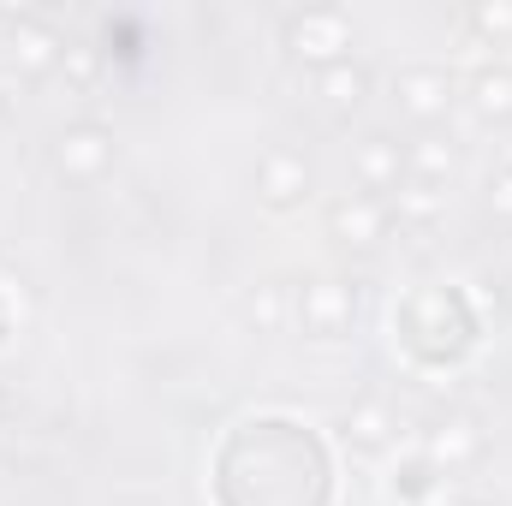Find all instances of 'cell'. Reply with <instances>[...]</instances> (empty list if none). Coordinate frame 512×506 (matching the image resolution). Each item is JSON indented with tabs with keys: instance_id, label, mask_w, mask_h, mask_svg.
I'll return each instance as SVG.
<instances>
[{
	"instance_id": "cell-1",
	"label": "cell",
	"mask_w": 512,
	"mask_h": 506,
	"mask_svg": "<svg viewBox=\"0 0 512 506\" xmlns=\"http://www.w3.org/2000/svg\"><path fill=\"white\" fill-rule=\"evenodd\" d=\"M256 185H262V197H268L274 209H286V203H298V197L310 191V167H304V155L274 149V155L256 167Z\"/></svg>"
},
{
	"instance_id": "cell-2",
	"label": "cell",
	"mask_w": 512,
	"mask_h": 506,
	"mask_svg": "<svg viewBox=\"0 0 512 506\" xmlns=\"http://www.w3.org/2000/svg\"><path fill=\"white\" fill-rule=\"evenodd\" d=\"M352 167H358V179H364L370 191H393L405 161H399V143H387V137H364L358 155H352Z\"/></svg>"
},
{
	"instance_id": "cell-3",
	"label": "cell",
	"mask_w": 512,
	"mask_h": 506,
	"mask_svg": "<svg viewBox=\"0 0 512 506\" xmlns=\"http://www.w3.org/2000/svg\"><path fill=\"white\" fill-rule=\"evenodd\" d=\"M382 203L376 197H352V203H334V233H346V239H358V245H370V239H382Z\"/></svg>"
},
{
	"instance_id": "cell-4",
	"label": "cell",
	"mask_w": 512,
	"mask_h": 506,
	"mask_svg": "<svg viewBox=\"0 0 512 506\" xmlns=\"http://www.w3.org/2000/svg\"><path fill=\"white\" fill-rule=\"evenodd\" d=\"M364 90H370V72H364V66L334 60V66L322 72V96H328L334 108H358V102H364Z\"/></svg>"
},
{
	"instance_id": "cell-5",
	"label": "cell",
	"mask_w": 512,
	"mask_h": 506,
	"mask_svg": "<svg viewBox=\"0 0 512 506\" xmlns=\"http://www.w3.org/2000/svg\"><path fill=\"white\" fill-rule=\"evenodd\" d=\"M477 447H483V441H477V429H471L465 417H447V423L435 429V441H429V453H435V459H471Z\"/></svg>"
},
{
	"instance_id": "cell-6",
	"label": "cell",
	"mask_w": 512,
	"mask_h": 506,
	"mask_svg": "<svg viewBox=\"0 0 512 506\" xmlns=\"http://www.w3.org/2000/svg\"><path fill=\"white\" fill-rule=\"evenodd\" d=\"M399 96H405L411 114H435L441 96H447V78H441V72H411V78L399 84Z\"/></svg>"
},
{
	"instance_id": "cell-7",
	"label": "cell",
	"mask_w": 512,
	"mask_h": 506,
	"mask_svg": "<svg viewBox=\"0 0 512 506\" xmlns=\"http://www.w3.org/2000/svg\"><path fill=\"white\" fill-rule=\"evenodd\" d=\"M346 441H352V447H382L387 441V411L382 405H358V411L346 417Z\"/></svg>"
},
{
	"instance_id": "cell-8",
	"label": "cell",
	"mask_w": 512,
	"mask_h": 506,
	"mask_svg": "<svg viewBox=\"0 0 512 506\" xmlns=\"http://www.w3.org/2000/svg\"><path fill=\"white\" fill-rule=\"evenodd\" d=\"M411 167L423 173V185H435V179H447V173H453V149H447L441 137H423V143L411 149Z\"/></svg>"
},
{
	"instance_id": "cell-9",
	"label": "cell",
	"mask_w": 512,
	"mask_h": 506,
	"mask_svg": "<svg viewBox=\"0 0 512 506\" xmlns=\"http://www.w3.org/2000/svg\"><path fill=\"white\" fill-rule=\"evenodd\" d=\"M399 215H411V221H435V215H441L435 185H423V179H417V185H405V191H399Z\"/></svg>"
},
{
	"instance_id": "cell-10",
	"label": "cell",
	"mask_w": 512,
	"mask_h": 506,
	"mask_svg": "<svg viewBox=\"0 0 512 506\" xmlns=\"http://www.w3.org/2000/svg\"><path fill=\"white\" fill-rule=\"evenodd\" d=\"M477 108H483V114H512V78L507 72L477 78Z\"/></svg>"
},
{
	"instance_id": "cell-11",
	"label": "cell",
	"mask_w": 512,
	"mask_h": 506,
	"mask_svg": "<svg viewBox=\"0 0 512 506\" xmlns=\"http://www.w3.org/2000/svg\"><path fill=\"white\" fill-rule=\"evenodd\" d=\"M245 316H251L256 328H280V292H274V286H256L251 304H245Z\"/></svg>"
},
{
	"instance_id": "cell-12",
	"label": "cell",
	"mask_w": 512,
	"mask_h": 506,
	"mask_svg": "<svg viewBox=\"0 0 512 506\" xmlns=\"http://www.w3.org/2000/svg\"><path fill=\"white\" fill-rule=\"evenodd\" d=\"M489 197H495V209H501V215H512V167L495 179V185H489Z\"/></svg>"
}]
</instances>
